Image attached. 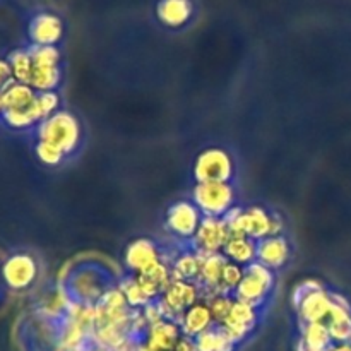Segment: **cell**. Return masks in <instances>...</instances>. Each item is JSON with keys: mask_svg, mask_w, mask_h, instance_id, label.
<instances>
[{"mask_svg": "<svg viewBox=\"0 0 351 351\" xmlns=\"http://www.w3.org/2000/svg\"><path fill=\"white\" fill-rule=\"evenodd\" d=\"M112 273L98 263H82L69 273L65 291L72 302L95 307L112 288Z\"/></svg>", "mask_w": 351, "mask_h": 351, "instance_id": "obj_1", "label": "cell"}, {"mask_svg": "<svg viewBox=\"0 0 351 351\" xmlns=\"http://www.w3.org/2000/svg\"><path fill=\"white\" fill-rule=\"evenodd\" d=\"M223 219L228 225L232 235L249 237L256 242L266 237L283 235L285 230L283 218L263 206H247V208L235 206L226 213Z\"/></svg>", "mask_w": 351, "mask_h": 351, "instance_id": "obj_2", "label": "cell"}, {"mask_svg": "<svg viewBox=\"0 0 351 351\" xmlns=\"http://www.w3.org/2000/svg\"><path fill=\"white\" fill-rule=\"evenodd\" d=\"M38 141L53 144L60 151H64L65 156H71L79 149L82 141L81 122L74 113L69 110H58L53 115L48 117L41 123L36 125Z\"/></svg>", "mask_w": 351, "mask_h": 351, "instance_id": "obj_3", "label": "cell"}, {"mask_svg": "<svg viewBox=\"0 0 351 351\" xmlns=\"http://www.w3.org/2000/svg\"><path fill=\"white\" fill-rule=\"evenodd\" d=\"M192 202L206 218H225L235 208V189L232 182H204L195 184Z\"/></svg>", "mask_w": 351, "mask_h": 351, "instance_id": "obj_4", "label": "cell"}, {"mask_svg": "<svg viewBox=\"0 0 351 351\" xmlns=\"http://www.w3.org/2000/svg\"><path fill=\"white\" fill-rule=\"evenodd\" d=\"M274 283V271L256 261L243 269V278L233 291V298L261 308L273 295Z\"/></svg>", "mask_w": 351, "mask_h": 351, "instance_id": "obj_5", "label": "cell"}, {"mask_svg": "<svg viewBox=\"0 0 351 351\" xmlns=\"http://www.w3.org/2000/svg\"><path fill=\"white\" fill-rule=\"evenodd\" d=\"M235 173L232 154L223 147H208L201 151L194 161L192 175L195 184L204 182H232Z\"/></svg>", "mask_w": 351, "mask_h": 351, "instance_id": "obj_6", "label": "cell"}, {"mask_svg": "<svg viewBox=\"0 0 351 351\" xmlns=\"http://www.w3.org/2000/svg\"><path fill=\"white\" fill-rule=\"evenodd\" d=\"M201 298L202 293L197 283H194V281L173 280L170 287L163 291V295L158 298V304H160L165 319L178 322L182 315H184V312L189 307H192L195 302L201 300Z\"/></svg>", "mask_w": 351, "mask_h": 351, "instance_id": "obj_7", "label": "cell"}, {"mask_svg": "<svg viewBox=\"0 0 351 351\" xmlns=\"http://www.w3.org/2000/svg\"><path fill=\"white\" fill-rule=\"evenodd\" d=\"M202 213L192 201H177L168 208L165 226L178 240H194L202 223Z\"/></svg>", "mask_w": 351, "mask_h": 351, "instance_id": "obj_8", "label": "cell"}, {"mask_svg": "<svg viewBox=\"0 0 351 351\" xmlns=\"http://www.w3.org/2000/svg\"><path fill=\"white\" fill-rule=\"evenodd\" d=\"M257 324H259V308L245 302L235 300L228 317L219 324V328L232 338L235 345H239L256 331Z\"/></svg>", "mask_w": 351, "mask_h": 351, "instance_id": "obj_9", "label": "cell"}, {"mask_svg": "<svg viewBox=\"0 0 351 351\" xmlns=\"http://www.w3.org/2000/svg\"><path fill=\"white\" fill-rule=\"evenodd\" d=\"M232 237L228 225L223 218H202L201 226L192 240V249L202 256L209 254H219L225 249L226 242Z\"/></svg>", "mask_w": 351, "mask_h": 351, "instance_id": "obj_10", "label": "cell"}, {"mask_svg": "<svg viewBox=\"0 0 351 351\" xmlns=\"http://www.w3.org/2000/svg\"><path fill=\"white\" fill-rule=\"evenodd\" d=\"M27 34L33 47H57L64 36V21L55 12H38L31 17Z\"/></svg>", "mask_w": 351, "mask_h": 351, "instance_id": "obj_11", "label": "cell"}, {"mask_svg": "<svg viewBox=\"0 0 351 351\" xmlns=\"http://www.w3.org/2000/svg\"><path fill=\"white\" fill-rule=\"evenodd\" d=\"M332 293H329L322 285L308 291L302 298L293 302V307L298 314L300 324H308V322H326L329 311L332 307Z\"/></svg>", "mask_w": 351, "mask_h": 351, "instance_id": "obj_12", "label": "cell"}, {"mask_svg": "<svg viewBox=\"0 0 351 351\" xmlns=\"http://www.w3.org/2000/svg\"><path fill=\"white\" fill-rule=\"evenodd\" d=\"M161 261H163V252H161L160 245L151 239L132 240L123 254V263L130 274L146 273Z\"/></svg>", "mask_w": 351, "mask_h": 351, "instance_id": "obj_13", "label": "cell"}, {"mask_svg": "<svg viewBox=\"0 0 351 351\" xmlns=\"http://www.w3.org/2000/svg\"><path fill=\"white\" fill-rule=\"evenodd\" d=\"M154 14L161 26L182 29L194 19L195 0H158Z\"/></svg>", "mask_w": 351, "mask_h": 351, "instance_id": "obj_14", "label": "cell"}, {"mask_svg": "<svg viewBox=\"0 0 351 351\" xmlns=\"http://www.w3.org/2000/svg\"><path fill=\"white\" fill-rule=\"evenodd\" d=\"M291 256L290 242L285 235L266 237L259 240L256 247V261L266 266L267 269L278 271L287 266Z\"/></svg>", "mask_w": 351, "mask_h": 351, "instance_id": "obj_15", "label": "cell"}, {"mask_svg": "<svg viewBox=\"0 0 351 351\" xmlns=\"http://www.w3.org/2000/svg\"><path fill=\"white\" fill-rule=\"evenodd\" d=\"M38 266L36 261L26 254H17L7 259L5 266H3V278L5 283L14 290H24V288L31 287L34 280H36Z\"/></svg>", "mask_w": 351, "mask_h": 351, "instance_id": "obj_16", "label": "cell"}, {"mask_svg": "<svg viewBox=\"0 0 351 351\" xmlns=\"http://www.w3.org/2000/svg\"><path fill=\"white\" fill-rule=\"evenodd\" d=\"M226 263H228V259L223 256V252L202 256V266L197 285L201 288V293L204 300L215 297V295H219V283H221L223 271H225Z\"/></svg>", "mask_w": 351, "mask_h": 351, "instance_id": "obj_17", "label": "cell"}, {"mask_svg": "<svg viewBox=\"0 0 351 351\" xmlns=\"http://www.w3.org/2000/svg\"><path fill=\"white\" fill-rule=\"evenodd\" d=\"M178 326L182 329V335L191 339L197 338L199 335H202L204 331L211 329L213 326H216L208 300L201 298L192 307H189L180 317V321H178Z\"/></svg>", "mask_w": 351, "mask_h": 351, "instance_id": "obj_18", "label": "cell"}, {"mask_svg": "<svg viewBox=\"0 0 351 351\" xmlns=\"http://www.w3.org/2000/svg\"><path fill=\"white\" fill-rule=\"evenodd\" d=\"M180 339L182 329L178 322L163 319V321L149 326L144 345L147 351H173Z\"/></svg>", "mask_w": 351, "mask_h": 351, "instance_id": "obj_19", "label": "cell"}, {"mask_svg": "<svg viewBox=\"0 0 351 351\" xmlns=\"http://www.w3.org/2000/svg\"><path fill=\"white\" fill-rule=\"evenodd\" d=\"M332 307L329 311L328 319L324 324L328 326L331 338L335 343H350L351 345V312L348 305L332 295Z\"/></svg>", "mask_w": 351, "mask_h": 351, "instance_id": "obj_20", "label": "cell"}, {"mask_svg": "<svg viewBox=\"0 0 351 351\" xmlns=\"http://www.w3.org/2000/svg\"><path fill=\"white\" fill-rule=\"evenodd\" d=\"M335 345L324 322H308L300 324V335H298L297 351H328Z\"/></svg>", "mask_w": 351, "mask_h": 351, "instance_id": "obj_21", "label": "cell"}, {"mask_svg": "<svg viewBox=\"0 0 351 351\" xmlns=\"http://www.w3.org/2000/svg\"><path fill=\"white\" fill-rule=\"evenodd\" d=\"M256 240L243 235H232L223 249V256L239 266L247 267L249 264L256 263Z\"/></svg>", "mask_w": 351, "mask_h": 351, "instance_id": "obj_22", "label": "cell"}, {"mask_svg": "<svg viewBox=\"0 0 351 351\" xmlns=\"http://www.w3.org/2000/svg\"><path fill=\"white\" fill-rule=\"evenodd\" d=\"M38 93L24 82H12L5 91L2 93L3 112H23L31 108Z\"/></svg>", "mask_w": 351, "mask_h": 351, "instance_id": "obj_23", "label": "cell"}, {"mask_svg": "<svg viewBox=\"0 0 351 351\" xmlns=\"http://www.w3.org/2000/svg\"><path fill=\"white\" fill-rule=\"evenodd\" d=\"M202 266V254L195 252L194 249L182 252L180 256L175 257L173 264H171V273H173V280L180 281H194L197 283L199 274H201Z\"/></svg>", "mask_w": 351, "mask_h": 351, "instance_id": "obj_24", "label": "cell"}, {"mask_svg": "<svg viewBox=\"0 0 351 351\" xmlns=\"http://www.w3.org/2000/svg\"><path fill=\"white\" fill-rule=\"evenodd\" d=\"M195 351H235V343L219 326H213L194 338Z\"/></svg>", "mask_w": 351, "mask_h": 351, "instance_id": "obj_25", "label": "cell"}, {"mask_svg": "<svg viewBox=\"0 0 351 351\" xmlns=\"http://www.w3.org/2000/svg\"><path fill=\"white\" fill-rule=\"evenodd\" d=\"M62 81L60 65L53 67H33V75H31L29 86L36 93L55 91Z\"/></svg>", "mask_w": 351, "mask_h": 351, "instance_id": "obj_26", "label": "cell"}, {"mask_svg": "<svg viewBox=\"0 0 351 351\" xmlns=\"http://www.w3.org/2000/svg\"><path fill=\"white\" fill-rule=\"evenodd\" d=\"M119 288L122 290L123 297H125L130 308H144L146 305H149L151 302H153L147 297L146 291L143 290V287H141L139 281H137L136 274H129V276L123 278V280L120 281Z\"/></svg>", "mask_w": 351, "mask_h": 351, "instance_id": "obj_27", "label": "cell"}, {"mask_svg": "<svg viewBox=\"0 0 351 351\" xmlns=\"http://www.w3.org/2000/svg\"><path fill=\"white\" fill-rule=\"evenodd\" d=\"M9 64L12 69L14 79L17 82L29 84L31 75H33V58H31L29 50H16L9 55Z\"/></svg>", "mask_w": 351, "mask_h": 351, "instance_id": "obj_28", "label": "cell"}, {"mask_svg": "<svg viewBox=\"0 0 351 351\" xmlns=\"http://www.w3.org/2000/svg\"><path fill=\"white\" fill-rule=\"evenodd\" d=\"M31 110H33L38 123H41L43 120H47L48 117H51L55 112L60 110V96H58L57 91L38 93Z\"/></svg>", "mask_w": 351, "mask_h": 351, "instance_id": "obj_29", "label": "cell"}, {"mask_svg": "<svg viewBox=\"0 0 351 351\" xmlns=\"http://www.w3.org/2000/svg\"><path fill=\"white\" fill-rule=\"evenodd\" d=\"M243 269L245 267L239 266V264L230 263V261L226 263L221 283H219V295H232L233 297V291L237 290V287H239L243 278Z\"/></svg>", "mask_w": 351, "mask_h": 351, "instance_id": "obj_30", "label": "cell"}, {"mask_svg": "<svg viewBox=\"0 0 351 351\" xmlns=\"http://www.w3.org/2000/svg\"><path fill=\"white\" fill-rule=\"evenodd\" d=\"M31 58H33V67H53L60 65V51L57 47H33L29 48Z\"/></svg>", "mask_w": 351, "mask_h": 351, "instance_id": "obj_31", "label": "cell"}, {"mask_svg": "<svg viewBox=\"0 0 351 351\" xmlns=\"http://www.w3.org/2000/svg\"><path fill=\"white\" fill-rule=\"evenodd\" d=\"M34 153H36V158L40 160V163H43L45 167H58L67 158L64 151L55 147L53 144L45 143V141H38L36 146H34Z\"/></svg>", "mask_w": 351, "mask_h": 351, "instance_id": "obj_32", "label": "cell"}, {"mask_svg": "<svg viewBox=\"0 0 351 351\" xmlns=\"http://www.w3.org/2000/svg\"><path fill=\"white\" fill-rule=\"evenodd\" d=\"M233 302H235V298L232 295H215V297L208 298V305L211 308V314L215 317L216 324L219 326L228 317L230 311L233 307Z\"/></svg>", "mask_w": 351, "mask_h": 351, "instance_id": "obj_33", "label": "cell"}, {"mask_svg": "<svg viewBox=\"0 0 351 351\" xmlns=\"http://www.w3.org/2000/svg\"><path fill=\"white\" fill-rule=\"evenodd\" d=\"M12 82H16V79H14L9 60H0V93L5 91Z\"/></svg>", "mask_w": 351, "mask_h": 351, "instance_id": "obj_34", "label": "cell"}, {"mask_svg": "<svg viewBox=\"0 0 351 351\" xmlns=\"http://www.w3.org/2000/svg\"><path fill=\"white\" fill-rule=\"evenodd\" d=\"M328 351H351L350 343H335Z\"/></svg>", "mask_w": 351, "mask_h": 351, "instance_id": "obj_35", "label": "cell"}, {"mask_svg": "<svg viewBox=\"0 0 351 351\" xmlns=\"http://www.w3.org/2000/svg\"><path fill=\"white\" fill-rule=\"evenodd\" d=\"M3 112V105H2V93H0V115H2Z\"/></svg>", "mask_w": 351, "mask_h": 351, "instance_id": "obj_36", "label": "cell"}]
</instances>
